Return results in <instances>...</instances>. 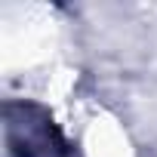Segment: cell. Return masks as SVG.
Listing matches in <instances>:
<instances>
[{"instance_id": "obj_1", "label": "cell", "mask_w": 157, "mask_h": 157, "mask_svg": "<svg viewBox=\"0 0 157 157\" xmlns=\"http://www.w3.org/2000/svg\"><path fill=\"white\" fill-rule=\"evenodd\" d=\"M6 145L13 157H59L65 145L52 126V120L31 105L6 108Z\"/></svg>"}]
</instances>
